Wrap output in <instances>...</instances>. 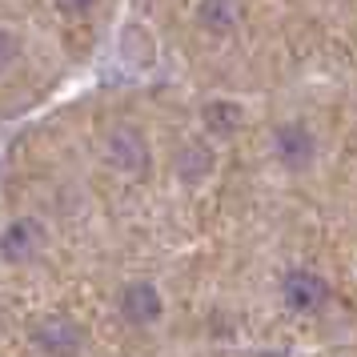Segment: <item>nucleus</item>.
Listing matches in <instances>:
<instances>
[{
    "instance_id": "nucleus-10",
    "label": "nucleus",
    "mask_w": 357,
    "mask_h": 357,
    "mask_svg": "<svg viewBox=\"0 0 357 357\" xmlns=\"http://www.w3.org/2000/svg\"><path fill=\"white\" fill-rule=\"evenodd\" d=\"M13 56H17V36L8 33V29H0V68L13 65Z\"/></svg>"
},
{
    "instance_id": "nucleus-4",
    "label": "nucleus",
    "mask_w": 357,
    "mask_h": 357,
    "mask_svg": "<svg viewBox=\"0 0 357 357\" xmlns=\"http://www.w3.org/2000/svg\"><path fill=\"white\" fill-rule=\"evenodd\" d=\"M273 153H277V161H285L289 169H305L313 161V153H317V141H313V132L305 125L293 121V125H281L273 132Z\"/></svg>"
},
{
    "instance_id": "nucleus-9",
    "label": "nucleus",
    "mask_w": 357,
    "mask_h": 357,
    "mask_svg": "<svg viewBox=\"0 0 357 357\" xmlns=\"http://www.w3.org/2000/svg\"><path fill=\"white\" fill-rule=\"evenodd\" d=\"M209 149H201V145H189L185 153H181V161H177V169H181V177L185 181H201L205 173H209Z\"/></svg>"
},
{
    "instance_id": "nucleus-12",
    "label": "nucleus",
    "mask_w": 357,
    "mask_h": 357,
    "mask_svg": "<svg viewBox=\"0 0 357 357\" xmlns=\"http://www.w3.org/2000/svg\"><path fill=\"white\" fill-rule=\"evenodd\" d=\"M257 357H285V354H277V349H269V354H257Z\"/></svg>"
},
{
    "instance_id": "nucleus-7",
    "label": "nucleus",
    "mask_w": 357,
    "mask_h": 357,
    "mask_svg": "<svg viewBox=\"0 0 357 357\" xmlns=\"http://www.w3.org/2000/svg\"><path fill=\"white\" fill-rule=\"evenodd\" d=\"M241 17V4L237 0H201V24L209 33H229Z\"/></svg>"
},
{
    "instance_id": "nucleus-2",
    "label": "nucleus",
    "mask_w": 357,
    "mask_h": 357,
    "mask_svg": "<svg viewBox=\"0 0 357 357\" xmlns=\"http://www.w3.org/2000/svg\"><path fill=\"white\" fill-rule=\"evenodd\" d=\"M105 157L121 169V173H145V165H149V145H145V137L137 129H113L109 132V141H105Z\"/></svg>"
},
{
    "instance_id": "nucleus-3",
    "label": "nucleus",
    "mask_w": 357,
    "mask_h": 357,
    "mask_svg": "<svg viewBox=\"0 0 357 357\" xmlns=\"http://www.w3.org/2000/svg\"><path fill=\"white\" fill-rule=\"evenodd\" d=\"M33 341L45 349L49 357H73L81 349V329L77 321H68V317H40L33 329Z\"/></svg>"
},
{
    "instance_id": "nucleus-11",
    "label": "nucleus",
    "mask_w": 357,
    "mask_h": 357,
    "mask_svg": "<svg viewBox=\"0 0 357 357\" xmlns=\"http://www.w3.org/2000/svg\"><path fill=\"white\" fill-rule=\"evenodd\" d=\"M68 8H77V13H84V8H89V4H93V0H65Z\"/></svg>"
},
{
    "instance_id": "nucleus-1",
    "label": "nucleus",
    "mask_w": 357,
    "mask_h": 357,
    "mask_svg": "<svg viewBox=\"0 0 357 357\" xmlns=\"http://www.w3.org/2000/svg\"><path fill=\"white\" fill-rule=\"evenodd\" d=\"M40 245H45V229H40V221L20 217V221H13V225L0 233V257L13 261V265H20V261H33L36 253H40Z\"/></svg>"
},
{
    "instance_id": "nucleus-8",
    "label": "nucleus",
    "mask_w": 357,
    "mask_h": 357,
    "mask_svg": "<svg viewBox=\"0 0 357 357\" xmlns=\"http://www.w3.org/2000/svg\"><path fill=\"white\" fill-rule=\"evenodd\" d=\"M205 125L213 132H233L241 125V109L229 105V100H213V105H205Z\"/></svg>"
},
{
    "instance_id": "nucleus-6",
    "label": "nucleus",
    "mask_w": 357,
    "mask_h": 357,
    "mask_svg": "<svg viewBox=\"0 0 357 357\" xmlns=\"http://www.w3.org/2000/svg\"><path fill=\"white\" fill-rule=\"evenodd\" d=\"M121 313H125V321H132V325H153L161 317V293L153 289L149 281H132V285H125V293H121Z\"/></svg>"
},
{
    "instance_id": "nucleus-5",
    "label": "nucleus",
    "mask_w": 357,
    "mask_h": 357,
    "mask_svg": "<svg viewBox=\"0 0 357 357\" xmlns=\"http://www.w3.org/2000/svg\"><path fill=\"white\" fill-rule=\"evenodd\" d=\"M281 289H285V305L297 309V313H309V309L325 305V297H329V285H325L317 273H309V269H293V273H285Z\"/></svg>"
}]
</instances>
